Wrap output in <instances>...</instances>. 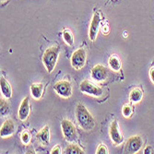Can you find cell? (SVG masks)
I'll list each match as a JSON object with an SVG mask.
<instances>
[{
	"instance_id": "obj_7",
	"label": "cell",
	"mask_w": 154,
	"mask_h": 154,
	"mask_svg": "<svg viewBox=\"0 0 154 154\" xmlns=\"http://www.w3.org/2000/svg\"><path fill=\"white\" fill-rule=\"evenodd\" d=\"M143 146V138L140 136H132L130 137L127 143H125V151L127 153H130V154H135L137 153L138 151H140V149H142Z\"/></svg>"
},
{
	"instance_id": "obj_20",
	"label": "cell",
	"mask_w": 154,
	"mask_h": 154,
	"mask_svg": "<svg viewBox=\"0 0 154 154\" xmlns=\"http://www.w3.org/2000/svg\"><path fill=\"white\" fill-rule=\"evenodd\" d=\"M65 153H66V154H84L85 151H84L79 145L72 143L66 148Z\"/></svg>"
},
{
	"instance_id": "obj_27",
	"label": "cell",
	"mask_w": 154,
	"mask_h": 154,
	"mask_svg": "<svg viewBox=\"0 0 154 154\" xmlns=\"http://www.w3.org/2000/svg\"><path fill=\"white\" fill-rule=\"evenodd\" d=\"M102 32H103V33L105 34V35H107V34L109 33V27H108L107 24H104V25L102 27Z\"/></svg>"
},
{
	"instance_id": "obj_16",
	"label": "cell",
	"mask_w": 154,
	"mask_h": 154,
	"mask_svg": "<svg viewBox=\"0 0 154 154\" xmlns=\"http://www.w3.org/2000/svg\"><path fill=\"white\" fill-rule=\"evenodd\" d=\"M109 66L112 70H114L116 72H118L121 70L122 68V62L119 57H117V55H111L108 60Z\"/></svg>"
},
{
	"instance_id": "obj_3",
	"label": "cell",
	"mask_w": 154,
	"mask_h": 154,
	"mask_svg": "<svg viewBox=\"0 0 154 154\" xmlns=\"http://www.w3.org/2000/svg\"><path fill=\"white\" fill-rule=\"evenodd\" d=\"M61 129L63 136L67 142H74L78 138V132L76 125L68 119H63L61 121Z\"/></svg>"
},
{
	"instance_id": "obj_9",
	"label": "cell",
	"mask_w": 154,
	"mask_h": 154,
	"mask_svg": "<svg viewBox=\"0 0 154 154\" xmlns=\"http://www.w3.org/2000/svg\"><path fill=\"white\" fill-rule=\"evenodd\" d=\"M101 22H102L101 13L96 11L92 16L91 21L90 24V29H89V38L91 42H94L97 38L98 32H99L100 28H101Z\"/></svg>"
},
{
	"instance_id": "obj_14",
	"label": "cell",
	"mask_w": 154,
	"mask_h": 154,
	"mask_svg": "<svg viewBox=\"0 0 154 154\" xmlns=\"http://www.w3.org/2000/svg\"><path fill=\"white\" fill-rule=\"evenodd\" d=\"M0 89H1L2 95L6 98V99L9 100L12 97V88H11L10 83L3 76L1 77V79H0Z\"/></svg>"
},
{
	"instance_id": "obj_10",
	"label": "cell",
	"mask_w": 154,
	"mask_h": 154,
	"mask_svg": "<svg viewBox=\"0 0 154 154\" xmlns=\"http://www.w3.org/2000/svg\"><path fill=\"white\" fill-rule=\"evenodd\" d=\"M91 77L96 82H103L106 80L108 77V69L106 68V66L103 65H100V64L95 65L91 68Z\"/></svg>"
},
{
	"instance_id": "obj_28",
	"label": "cell",
	"mask_w": 154,
	"mask_h": 154,
	"mask_svg": "<svg viewBox=\"0 0 154 154\" xmlns=\"http://www.w3.org/2000/svg\"><path fill=\"white\" fill-rule=\"evenodd\" d=\"M7 1V0H1V3H5Z\"/></svg>"
},
{
	"instance_id": "obj_4",
	"label": "cell",
	"mask_w": 154,
	"mask_h": 154,
	"mask_svg": "<svg viewBox=\"0 0 154 154\" xmlns=\"http://www.w3.org/2000/svg\"><path fill=\"white\" fill-rule=\"evenodd\" d=\"M79 91L82 93H85L97 98L101 97L103 94V89L89 79H84L83 81H81V83L79 84Z\"/></svg>"
},
{
	"instance_id": "obj_8",
	"label": "cell",
	"mask_w": 154,
	"mask_h": 154,
	"mask_svg": "<svg viewBox=\"0 0 154 154\" xmlns=\"http://www.w3.org/2000/svg\"><path fill=\"white\" fill-rule=\"evenodd\" d=\"M109 135H110L111 141L116 146H119L124 142V137L120 131L119 125H118V122L116 119H114L110 125Z\"/></svg>"
},
{
	"instance_id": "obj_1",
	"label": "cell",
	"mask_w": 154,
	"mask_h": 154,
	"mask_svg": "<svg viewBox=\"0 0 154 154\" xmlns=\"http://www.w3.org/2000/svg\"><path fill=\"white\" fill-rule=\"evenodd\" d=\"M76 120L79 127L85 131H91L95 128V119L83 103H78L75 109Z\"/></svg>"
},
{
	"instance_id": "obj_12",
	"label": "cell",
	"mask_w": 154,
	"mask_h": 154,
	"mask_svg": "<svg viewBox=\"0 0 154 154\" xmlns=\"http://www.w3.org/2000/svg\"><path fill=\"white\" fill-rule=\"evenodd\" d=\"M15 131H16V125L14 121L12 119H7L1 125L0 135H1V137L7 138L12 137L14 133H15Z\"/></svg>"
},
{
	"instance_id": "obj_15",
	"label": "cell",
	"mask_w": 154,
	"mask_h": 154,
	"mask_svg": "<svg viewBox=\"0 0 154 154\" xmlns=\"http://www.w3.org/2000/svg\"><path fill=\"white\" fill-rule=\"evenodd\" d=\"M45 85L41 82L32 83L31 85V93L34 100H40L44 94Z\"/></svg>"
},
{
	"instance_id": "obj_22",
	"label": "cell",
	"mask_w": 154,
	"mask_h": 154,
	"mask_svg": "<svg viewBox=\"0 0 154 154\" xmlns=\"http://www.w3.org/2000/svg\"><path fill=\"white\" fill-rule=\"evenodd\" d=\"M31 138H32V136H31V133L27 130H24L22 131L21 135H20V139H21V142L25 145H28L30 142H31Z\"/></svg>"
},
{
	"instance_id": "obj_18",
	"label": "cell",
	"mask_w": 154,
	"mask_h": 154,
	"mask_svg": "<svg viewBox=\"0 0 154 154\" xmlns=\"http://www.w3.org/2000/svg\"><path fill=\"white\" fill-rule=\"evenodd\" d=\"M62 38L67 45L72 46L74 45V36H73V33L71 32L70 30L65 29L62 32Z\"/></svg>"
},
{
	"instance_id": "obj_24",
	"label": "cell",
	"mask_w": 154,
	"mask_h": 154,
	"mask_svg": "<svg viewBox=\"0 0 154 154\" xmlns=\"http://www.w3.org/2000/svg\"><path fill=\"white\" fill-rule=\"evenodd\" d=\"M51 154H60V153H62L61 152V148L58 146V145H57L55 147H54L52 149H51V152H50Z\"/></svg>"
},
{
	"instance_id": "obj_19",
	"label": "cell",
	"mask_w": 154,
	"mask_h": 154,
	"mask_svg": "<svg viewBox=\"0 0 154 154\" xmlns=\"http://www.w3.org/2000/svg\"><path fill=\"white\" fill-rule=\"evenodd\" d=\"M7 100L8 99H6L5 97H1V100H0V114H1L2 116H8L10 111V105Z\"/></svg>"
},
{
	"instance_id": "obj_23",
	"label": "cell",
	"mask_w": 154,
	"mask_h": 154,
	"mask_svg": "<svg viewBox=\"0 0 154 154\" xmlns=\"http://www.w3.org/2000/svg\"><path fill=\"white\" fill-rule=\"evenodd\" d=\"M96 153L97 154H108L109 150H108V148L104 144H100V146L98 147L96 150Z\"/></svg>"
},
{
	"instance_id": "obj_17",
	"label": "cell",
	"mask_w": 154,
	"mask_h": 154,
	"mask_svg": "<svg viewBox=\"0 0 154 154\" xmlns=\"http://www.w3.org/2000/svg\"><path fill=\"white\" fill-rule=\"evenodd\" d=\"M143 98V91L139 88L133 89L129 93V101L132 103H138Z\"/></svg>"
},
{
	"instance_id": "obj_25",
	"label": "cell",
	"mask_w": 154,
	"mask_h": 154,
	"mask_svg": "<svg viewBox=\"0 0 154 154\" xmlns=\"http://www.w3.org/2000/svg\"><path fill=\"white\" fill-rule=\"evenodd\" d=\"M143 153H144V154H151V153H153V149H152L151 146H149V145L147 146V147L144 149Z\"/></svg>"
},
{
	"instance_id": "obj_2",
	"label": "cell",
	"mask_w": 154,
	"mask_h": 154,
	"mask_svg": "<svg viewBox=\"0 0 154 154\" xmlns=\"http://www.w3.org/2000/svg\"><path fill=\"white\" fill-rule=\"evenodd\" d=\"M60 49L58 45H54L45 50L43 55V63L48 73H52L57 66Z\"/></svg>"
},
{
	"instance_id": "obj_5",
	"label": "cell",
	"mask_w": 154,
	"mask_h": 154,
	"mask_svg": "<svg viewBox=\"0 0 154 154\" xmlns=\"http://www.w3.org/2000/svg\"><path fill=\"white\" fill-rule=\"evenodd\" d=\"M87 60V53L85 48H79L77 49L71 55L70 64L72 67L76 70H79L86 64Z\"/></svg>"
},
{
	"instance_id": "obj_6",
	"label": "cell",
	"mask_w": 154,
	"mask_h": 154,
	"mask_svg": "<svg viewBox=\"0 0 154 154\" xmlns=\"http://www.w3.org/2000/svg\"><path fill=\"white\" fill-rule=\"evenodd\" d=\"M54 90L60 97L65 98V99H67V98H70L72 96V85L70 81L66 79H62L55 82L54 85Z\"/></svg>"
},
{
	"instance_id": "obj_26",
	"label": "cell",
	"mask_w": 154,
	"mask_h": 154,
	"mask_svg": "<svg viewBox=\"0 0 154 154\" xmlns=\"http://www.w3.org/2000/svg\"><path fill=\"white\" fill-rule=\"evenodd\" d=\"M149 78H150L151 82L154 84V66H151L149 68Z\"/></svg>"
},
{
	"instance_id": "obj_13",
	"label": "cell",
	"mask_w": 154,
	"mask_h": 154,
	"mask_svg": "<svg viewBox=\"0 0 154 154\" xmlns=\"http://www.w3.org/2000/svg\"><path fill=\"white\" fill-rule=\"evenodd\" d=\"M37 140L44 146H47L50 143V128L45 125L36 134Z\"/></svg>"
},
{
	"instance_id": "obj_11",
	"label": "cell",
	"mask_w": 154,
	"mask_h": 154,
	"mask_svg": "<svg viewBox=\"0 0 154 154\" xmlns=\"http://www.w3.org/2000/svg\"><path fill=\"white\" fill-rule=\"evenodd\" d=\"M31 113V104H30V99L29 97H25L21 101L19 111H18V116L20 121H26L28 119Z\"/></svg>"
},
{
	"instance_id": "obj_21",
	"label": "cell",
	"mask_w": 154,
	"mask_h": 154,
	"mask_svg": "<svg viewBox=\"0 0 154 154\" xmlns=\"http://www.w3.org/2000/svg\"><path fill=\"white\" fill-rule=\"evenodd\" d=\"M133 113H134V108L131 104L127 103L122 107V116L125 118H130Z\"/></svg>"
}]
</instances>
